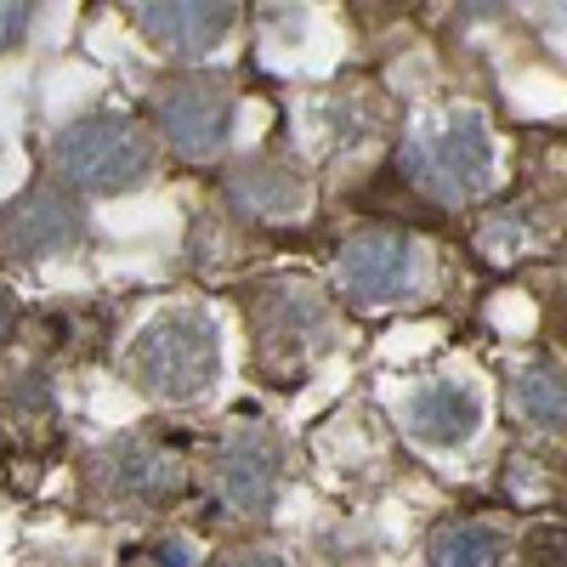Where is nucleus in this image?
<instances>
[{
  "mask_svg": "<svg viewBox=\"0 0 567 567\" xmlns=\"http://www.w3.org/2000/svg\"><path fill=\"white\" fill-rule=\"evenodd\" d=\"M58 165H63V182L80 187V194H114V187L148 171V148H142V136L125 120L97 114V120H80L63 131Z\"/></svg>",
  "mask_w": 567,
  "mask_h": 567,
  "instance_id": "f257e3e1",
  "label": "nucleus"
},
{
  "mask_svg": "<svg viewBox=\"0 0 567 567\" xmlns=\"http://www.w3.org/2000/svg\"><path fill=\"white\" fill-rule=\"evenodd\" d=\"M210 369H216V341H210V329H205L199 318H165V323H154L148 336H142V347H136L142 386H154V392H165V398H194V392H205Z\"/></svg>",
  "mask_w": 567,
  "mask_h": 567,
  "instance_id": "f03ea898",
  "label": "nucleus"
},
{
  "mask_svg": "<svg viewBox=\"0 0 567 567\" xmlns=\"http://www.w3.org/2000/svg\"><path fill=\"white\" fill-rule=\"evenodd\" d=\"M142 29L159 52H210V45L233 29V0H142Z\"/></svg>",
  "mask_w": 567,
  "mask_h": 567,
  "instance_id": "7ed1b4c3",
  "label": "nucleus"
},
{
  "mask_svg": "<svg viewBox=\"0 0 567 567\" xmlns=\"http://www.w3.org/2000/svg\"><path fill=\"white\" fill-rule=\"evenodd\" d=\"M159 120L182 154H210L227 131V91H216L210 80H176L159 103Z\"/></svg>",
  "mask_w": 567,
  "mask_h": 567,
  "instance_id": "20e7f679",
  "label": "nucleus"
},
{
  "mask_svg": "<svg viewBox=\"0 0 567 567\" xmlns=\"http://www.w3.org/2000/svg\"><path fill=\"white\" fill-rule=\"evenodd\" d=\"M409 171L425 187H465V182H477L488 171V136H483V125L454 120V125H443V136L414 142Z\"/></svg>",
  "mask_w": 567,
  "mask_h": 567,
  "instance_id": "39448f33",
  "label": "nucleus"
},
{
  "mask_svg": "<svg viewBox=\"0 0 567 567\" xmlns=\"http://www.w3.org/2000/svg\"><path fill=\"white\" fill-rule=\"evenodd\" d=\"M403 272H409V245L398 233H381V239H358L347 256H341V278L347 290L363 296V301H386L403 290Z\"/></svg>",
  "mask_w": 567,
  "mask_h": 567,
  "instance_id": "423d86ee",
  "label": "nucleus"
},
{
  "mask_svg": "<svg viewBox=\"0 0 567 567\" xmlns=\"http://www.w3.org/2000/svg\"><path fill=\"white\" fill-rule=\"evenodd\" d=\"M409 432L420 443H432V449H449L460 437L477 432V398H471L465 386H425L414 403H409Z\"/></svg>",
  "mask_w": 567,
  "mask_h": 567,
  "instance_id": "0eeeda50",
  "label": "nucleus"
},
{
  "mask_svg": "<svg viewBox=\"0 0 567 567\" xmlns=\"http://www.w3.org/2000/svg\"><path fill=\"white\" fill-rule=\"evenodd\" d=\"M0 233H7V239H18V250H45V245L69 239L74 216H69L58 199H29V205H18L7 221H0Z\"/></svg>",
  "mask_w": 567,
  "mask_h": 567,
  "instance_id": "6e6552de",
  "label": "nucleus"
},
{
  "mask_svg": "<svg viewBox=\"0 0 567 567\" xmlns=\"http://www.w3.org/2000/svg\"><path fill=\"white\" fill-rule=\"evenodd\" d=\"M267 483H272V471H267L261 449H245V454H227L221 460V499L227 505H239V511L261 505L267 499Z\"/></svg>",
  "mask_w": 567,
  "mask_h": 567,
  "instance_id": "1a4fd4ad",
  "label": "nucleus"
},
{
  "mask_svg": "<svg viewBox=\"0 0 567 567\" xmlns=\"http://www.w3.org/2000/svg\"><path fill=\"white\" fill-rule=\"evenodd\" d=\"M516 403H523V414H534L539 425H561L567 420V381L523 374V381H516Z\"/></svg>",
  "mask_w": 567,
  "mask_h": 567,
  "instance_id": "9d476101",
  "label": "nucleus"
},
{
  "mask_svg": "<svg viewBox=\"0 0 567 567\" xmlns=\"http://www.w3.org/2000/svg\"><path fill=\"white\" fill-rule=\"evenodd\" d=\"M499 539L488 528H443L432 539V561H494Z\"/></svg>",
  "mask_w": 567,
  "mask_h": 567,
  "instance_id": "9b49d317",
  "label": "nucleus"
},
{
  "mask_svg": "<svg viewBox=\"0 0 567 567\" xmlns=\"http://www.w3.org/2000/svg\"><path fill=\"white\" fill-rule=\"evenodd\" d=\"M528 561H545V567H567V528H534L523 539Z\"/></svg>",
  "mask_w": 567,
  "mask_h": 567,
  "instance_id": "f8f14e48",
  "label": "nucleus"
},
{
  "mask_svg": "<svg viewBox=\"0 0 567 567\" xmlns=\"http://www.w3.org/2000/svg\"><path fill=\"white\" fill-rule=\"evenodd\" d=\"M23 29H29V0H0V52L18 45Z\"/></svg>",
  "mask_w": 567,
  "mask_h": 567,
  "instance_id": "ddd939ff",
  "label": "nucleus"
},
{
  "mask_svg": "<svg viewBox=\"0 0 567 567\" xmlns=\"http://www.w3.org/2000/svg\"><path fill=\"white\" fill-rule=\"evenodd\" d=\"M414 7V0H352V12L363 18V23H386V18H403Z\"/></svg>",
  "mask_w": 567,
  "mask_h": 567,
  "instance_id": "4468645a",
  "label": "nucleus"
}]
</instances>
